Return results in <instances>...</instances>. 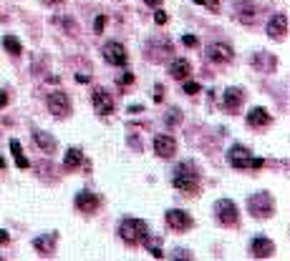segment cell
<instances>
[{"mask_svg":"<svg viewBox=\"0 0 290 261\" xmlns=\"http://www.w3.org/2000/svg\"><path fill=\"white\" fill-rule=\"evenodd\" d=\"M172 183H174L182 193H195V191H197V186H200L197 168H195L189 161L179 163V166L174 168V178H172Z\"/></svg>","mask_w":290,"mask_h":261,"instance_id":"obj_1","label":"cell"},{"mask_svg":"<svg viewBox=\"0 0 290 261\" xmlns=\"http://www.w3.org/2000/svg\"><path fill=\"white\" fill-rule=\"evenodd\" d=\"M227 163H230L232 168H252V171H257V168L265 166V161L250 156V151H247L245 146H232L230 153H227Z\"/></svg>","mask_w":290,"mask_h":261,"instance_id":"obj_2","label":"cell"},{"mask_svg":"<svg viewBox=\"0 0 290 261\" xmlns=\"http://www.w3.org/2000/svg\"><path fill=\"white\" fill-rule=\"evenodd\" d=\"M119 236L126 243H141V238L147 236V223L141 218H124L119 223Z\"/></svg>","mask_w":290,"mask_h":261,"instance_id":"obj_3","label":"cell"},{"mask_svg":"<svg viewBox=\"0 0 290 261\" xmlns=\"http://www.w3.org/2000/svg\"><path fill=\"white\" fill-rule=\"evenodd\" d=\"M247 208H250V213H252L255 218H267V216H272V211H275V201H272L270 193L260 191V193H255V196L247 198Z\"/></svg>","mask_w":290,"mask_h":261,"instance_id":"obj_4","label":"cell"},{"mask_svg":"<svg viewBox=\"0 0 290 261\" xmlns=\"http://www.w3.org/2000/svg\"><path fill=\"white\" fill-rule=\"evenodd\" d=\"M46 103H48V111H51L53 116H58V118H66V116L71 113V101H68V96L61 93V91L48 93Z\"/></svg>","mask_w":290,"mask_h":261,"instance_id":"obj_5","label":"cell"},{"mask_svg":"<svg viewBox=\"0 0 290 261\" xmlns=\"http://www.w3.org/2000/svg\"><path fill=\"white\" fill-rule=\"evenodd\" d=\"M215 213H217L220 223H225V226H235L237 223V206L230 198H220L215 203Z\"/></svg>","mask_w":290,"mask_h":261,"instance_id":"obj_6","label":"cell"},{"mask_svg":"<svg viewBox=\"0 0 290 261\" xmlns=\"http://www.w3.org/2000/svg\"><path fill=\"white\" fill-rule=\"evenodd\" d=\"M104 61L111 63V66H126V63H129L126 48H124L121 43H116V41L106 43V46H104Z\"/></svg>","mask_w":290,"mask_h":261,"instance_id":"obj_7","label":"cell"},{"mask_svg":"<svg viewBox=\"0 0 290 261\" xmlns=\"http://www.w3.org/2000/svg\"><path fill=\"white\" fill-rule=\"evenodd\" d=\"M147 53H149V61L162 63V61L169 58V53H172V43H169L167 38H154V41H149Z\"/></svg>","mask_w":290,"mask_h":261,"instance_id":"obj_8","label":"cell"},{"mask_svg":"<svg viewBox=\"0 0 290 261\" xmlns=\"http://www.w3.org/2000/svg\"><path fill=\"white\" fill-rule=\"evenodd\" d=\"M167 223H169V228H174V231H187V228H192V216L187 213V211H182V208H169L167 211Z\"/></svg>","mask_w":290,"mask_h":261,"instance_id":"obj_9","label":"cell"},{"mask_svg":"<svg viewBox=\"0 0 290 261\" xmlns=\"http://www.w3.org/2000/svg\"><path fill=\"white\" fill-rule=\"evenodd\" d=\"M207 58H210L212 63H230V61L235 58V51H232V46H227V43H212V46L207 48Z\"/></svg>","mask_w":290,"mask_h":261,"instance_id":"obj_10","label":"cell"},{"mask_svg":"<svg viewBox=\"0 0 290 261\" xmlns=\"http://www.w3.org/2000/svg\"><path fill=\"white\" fill-rule=\"evenodd\" d=\"M93 108H96V113H101V116H111V113H114V96L106 93L104 88H96V91H93Z\"/></svg>","mask_w":290,"mask_h":261,"instance_id":"obj_11","label":"cell"},{"mask_svg":"<svg viewBox=\"0 0 290 261\" xmlns=\"http://www.w3.org/2000/svg\"><path fill=\"white\" fill-rule=\"evenodd\" d=\"M154 151H157V156H162V158H172V156L177 153V141H174L169 133L157 136V138H154Z\"/></svg>","mask_w":290,"mask_h":261,"instance_id":"obj_12","label":"cell"},{"mask_svg":"<svg viewBox=\"0 0 290 261\" xmlns=\"http://www.w3.org/2000/svg\"><path fill=\"white\" fill-rule=\"evenodd\" d=\"M250 251H252L255 258H267V256L275 253V243H272L270 238H265V236H257V238H252Z\"/></svg>","mask_w":290,"mask_h":261,"instance_id":"obj_13","label":"cell"},{"mask_svg":"<svg viewBox=\"0 0 290 261\" xmlns=\"http://www.w3.org/2000/svg\"><path fill=\"white\" fill-rule=\"evenodd\" d=\"M285 33H287V16H282V13L272 16L270 23H267V36L280 41V38H285Z\"/></svg>","mask_w":290,"mask_h":261,"instance_id":"obj_14","label":"cell"},{"mask_svg":"<svg viewBox=\"0 0 290 261\" xmlns=\"http://www.w3.org/2000/svg\"><path fill=\"white\" fill-rule=\"evenodd\" d=\"M76 208H78L81 213H93V211L99 208V196L91 193V191L76 193Z\"/></svg>","mask_w":290,"mask_h":261,"instance_id":"obj_15","label":"cell"},{"mask_svg":"<svg viewBox=\"0 0 290 261\" xmlns=\"http://www.w3.org/2000/svg\"><path fill=\"white\" fill-rule=\"evenodd\" d=\"M270 123H272V116L265 108H252L247 113V126H252V128H262V126H270Z\"/></svg>","mask_w":290,"mask_h":261,"instance_id":"obj_16","label":"cell"},{"mask_svg":"<svg viewBox=\"0 0 290 261\" xmlns=\"http://www.w3.org/2000/svg\"><path fill=\"white\" fill-rule=\"evenodd\" d=\"M189 73H192L189 61H184V58L172 61V66H169V76H172L174 81H187V76H189Z\"/></svg>","mask_w":290,"mask_h":261,"instance_id":"obj_17","label":"cell"},{"mask_svg":"<svg viewBox=\"0 0 290 261\" xmlns=\"http://www.w3.org/2000/svg\"><path fill=\"white\" fill-rule=\"evenodd\" d=\"M33 143L43 151V153H56V138L46 131H36L33 133Z\"/></svg>","mask_w":290,"mask_h":261,"instance_id":"obj_18","label":"cell"},{"mask_svg":"<svg viewBox=\"0 0 290 261\" xmlns=\"http://www.w3.org/2000/svg\"><path fill=\"white\" fill-rule=\"evenodd\" d=\"M33 246H36V251H41L43 256H51L53 248H56V233H43V236H38V238L33 241Z\"/></svg>","mask_w":290,"mask_h":261,"instance_id":"obj_19","label":"cell"},{"mask_svg":"<svg viewBox=\"0 0 290 261\" xmlns=\"http://www.w3.org/2000/svg\"><path fill=\"white\" fill-rule=\"evenodd\" d=\"M242 98H245V93L240 88H227L225 91V108L227 111H237L242 106Z\"/></svg>","mask_w":290,"mask_h":261,"instance_id":"obj_20","label":"cell"},{"mask_svg":"<svg viewBox=\"0 0 290 261\" xmlns=\"http://www.w3.org/2000/svg\"><path fill=\"white\" fill-rule=\"evenodd\" d=\"M235 8H237V16H240V21H242V23H252V21H255L257 8H255L252 3H247V0H237Z\"/></svg>","mask_w":290,"mask_h":261,"instance_id":"obj_21","label":"cell"},{"mask_svg":"<svg viewBox=\"0 0 290 261\" xmlns=\"http://www.w3.org/2000/svg\"><path fill=\"white\" fill-rule=\"evenodd\" d=\"M252 66H255V68H262L265 73H272L275 66H277V61H275L270 53H257V56L252 58Z\"/></svg>","mask_w":290,"mask_h":261,"instance_id":"obj_22","label":"cell"},{"mask_svg":"<svg viewBox=\"0 0 290 261\" xmlns=\"http://www.w3.org/2000/svg\"><path fill=\"white\" fill-rule=\"evenodd\" d=\"M81 161H83V153H81L78 148H68V151H66V158H63V168H66V171H73V168L81 166Z\"/></svg>","mask_w":290,"mask_h":261,"instance_id":"obj_23","label":"cell"},{"mask_svg":"<svg viewBox=\"0 0 290 261\" xmlns=\"http://www.w3.org/2000/svg\"><path fill=\"white\" fill-rule=\"evenodd\" d=\"M141 243L149 248V253H152L154 258H162V256H164V253H162V238H159V236L154 238V236H149V233H147V236L141 238Z\"/></svg>","mask_w":290,"mask_h":261,"instance_id":"obj_24","label":"cell"},{"mask_svg":"<svg viewBox=\"0 0 290 261\" xmlns=\"http://www.w3.org/2000/svg\"><path fill=\"white\" fill-rule=\"evenodd\" d=\"M11 153H13V158H16V166H18V168H31V161L23 156V148H21V143H18L16 138L11 141Z\"/></svg>","mask_w":290,"mask_h":261,"instance_id":"obj_25","label":"cell"},{"mask_svg":"<svg viewBox=\"0 0 290 261\" xmlns=\"http://www.w3.org/2000/svg\"><path fill=\"white\" fill-rule=\"evenodd\" d=\"M3 46H6V51H8L11 56H16V58L23 53V46H21V41H18L16 36H6V38H3Z\"/></svg>","mask_w":290,"mask_h":261,"instance_id":"obj_26","label":"cell"},{"mask_svg":"<svg viewBox=\"0 0 290 261\" xmlns=\"http://www.w3.org/2000/svg\"><path fill=\"white\" fill-rule=\"evenodd\" d=\"M104 26H106V16H99V18L93 21V31H96V36L104 33Z\"/></svg>","mask_w":290,"mask_h":261,"instance_id":"obj_27","label":"cell"},{"mask_svg":"<svg viewBox=\"0 0 290 261\" xmlns=\"http://www.w3.org/2000/svg\"><path fill=\"white\" fill-rule=\"evenodd\" d=\"M184 93H189V96L200 93V83H195V81H187V83H184Z\"/></svg>","mask_w":290,"mask_h":261,"instance_id":"obj_28","label":"cell"},{"mask_svg":"<svg viewBox=\"0 0 290 261\" xmlns=\"http://www.w3.org/2000/svg\"><path fill=\"white\" fill-rule=\"evenodd\" d=\"M167 21H169V18H167L164 11H157V13H154V23H157V26H164Z\"/></svg>","mask_w":290,"mask_h":261,"instance_id":"obj_29","label":"cell"},{"mask_svg":"<svg viewBox=\"0 0 290 261\" xmlns=\"http://www.w3.org/2000/svg\"><path fill=\"white\" fill-rule=\"evenodd\" d=\"M131 83H134V73H124L119 78V86H131Z\"/></svg>","mask_w":290,"mask_h":261,"instance_id":"obj_30","label":"cell"},{"mask_svg":"<svg viewBox=\"0 0 290 261\" xmlns=\"http://www.w3.org/2000/svg\"><path fill=\"white\" fill-rule=\"evenodd\" d=\"M179 118H182V116H179V111H169L167 123H169V126H174V123H179Z\"/></svg>","mask_w":290,"mask_h":261,"instance_id":"obj_31","label":"cell"},{"mask_svg":"<svg viewBox=\"0 0 290 261\" xmlns=\"http://www.w3.org/2000/svg\"><path fill=\"white\" fill-rule=\"evenodd\" d=\"M182 43H184L187 48H195V46H197V36H184V38H182Z\"/></svg>","mask_w":290,"mask_h":261,"instance_id":"obj_32","label":"cell"},{"mask_svg":"<svg viewBox=\"0 0 290 261\" xmlns=\"http://www.w3.org/2000/svg\"><path fill=\"white\" fill-rule=\"evenodd\" d=\"M162 98H164V86H162V83H157V88H154V101L159 103Z\"/></svg>","mask_w":290,"mask_h":261,"instance_id":"obj_33","label":"cell"},{"mask_svg":"<svg viewBox=\"0 0 290 261\" xmlns=\"http://www.w3.org/2000/svg\"><path fill=\"white\" fill-rule=\"evenodd\" d=\"M202 3L210 8V11H217V6H220V0H202Z\"/></svg>","mask_w":290,"mask_h":261,"instance_id":"obj_34","label":"cell"},{"mask_svg":"<svg viewBox=\"0 0 290 261\" xmlns=\"http://www.w3.org/2000/svg\"><path fill=\"white\" fill-rule=\"evenodd\" d=\"M8 241H11L8 231H3V228H0V243H8Z\"/></svg>","mask_w":290,"mask_h":261,"instance_id":"obj_35","label":"cell"},{"mask_svg":"<svg viewBox=\"0 0 290 261\" xmlns=\"http://www.w3.org/2000/svg\"><path fill=\"white\" fill-rule=\"evenodd\" d=\"M144 3H147L149 8H159V6H162V0H144Z\"/></svg>","mask_w":290,"mask_h":261,"instance_id":"obj_36","label":"cell"},{"mask_svg":"<svg viewBox=\"0 0 290 261\" xmlns=\"http://www.w3.org/2000/svg\"><path fill=\"white\" fill-rule=\"evenodd\" d=\"M174 256H179V258H189V251H184V248H179V251H174Z\"/></svg>","mask_w":290,"mask_h":261,"instance_id":"obj_37","label":"cell"},{"mask_svg":"<svg viewBox=\"0 0 290 261\" xmlns=\"http://www.w3.org/2000/svg\"><path fill=\"white\" fill-rule=\"evenodd\" d=\"M6 106H8V96L0 93V108H6Z\"/></svg>","mask_w":290,"mask_h":261,"instance_id":"obj_38","label":"cell"},{"mask_svg":"<svg viewBox=\"0 0 290 261\" xmlns=\"http://www.w3.org/2000/svg\"><path fill=\"white\" fill-rule=\"evenodd\" d=\"M141 111H144V106H131L129 108V113H141Z\"/></svg>","mask_w":290,"mask_h":261,"instance_id":"obj_39","label":"cell"},{"mask_svg":"<svg viewBox=\"0 0 290 261\" xmlns=\"http://www.w3.org/2000/svg\"><path fill=\"white\" fill-rule=\"evenodd\" d=\"M3 168H6V161H3V158H0V171H3Z\"/></svg>","mask_w":290,"mask_h":261,"instance_id":"obj_40","label":"cell"},{"mask_svg":"<svg viewBox=\"0 0 290 261\" xmlns=\"http://www.w3.org/2000/svg\"><path fill=\"white\" fill-rule=\"evenodd\" d=\"M48 3H63V0H48Z\"/></svg>","mask_w":290,"mask_h":261,"instance_id":"obj_41","label":"cell"},{"mask_svg":"<svg viewBox=\"0 0 290 261\" xmlns=\"http://www.w3.org/2000/svg\"><path fill=\"white\" fill-rule=\"evenodd\" d=\"M192 3H202V0H192Z\"/></svg>","mask_w":290,"mask_h":261,"instance_id":"obj_42","label":"cell"}]
</instances>
